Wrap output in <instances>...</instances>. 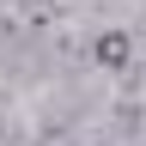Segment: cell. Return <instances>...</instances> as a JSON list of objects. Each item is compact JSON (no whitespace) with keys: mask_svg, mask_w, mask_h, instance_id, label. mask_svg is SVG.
I'll list each match as a JSON object with an SVG mask.
<instances>
[{"mask_svg":"<svg viewBox=\"0 0 146 146\" xmlns=\"http://www.w3.org/2000/svg\"><path fill=\"white\" fill-rule=\"evenodd\" d=\"M98 61H104V67H122V61H128V36H122V31L98 36Z\"/></svg>","mask_w":146,"mask_h":146,"instance_id":"obj_1","label":"cell"}]
</instances>
